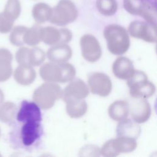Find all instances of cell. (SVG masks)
Segmentation results:
<instances>
[{"instance_id": "cell-28", "label": "cell", "mask_w": 157, "mask_h": 157, "mask_svg": "<svg viewBox=\"0 0 157 157\" xmlns=\"http://www.w3.org/2000/svg\"><path fill=\"white\" fill-rule=\"evenodd\" d=\"M45 58L44 51L39 47L29 48L28 59L29 64L31 66H38L42 64Z\"/></svg>"}, {"instance_id": "cell-21", "label": "cell", "mask_w": 157, "mask_h": 157, "mask_svg": "<svg viewBox=\"0 0 157 157\" xmlns=\"http://www.w3.org/2000/svg\"><path fill=\"white\" fill-rule=\"evenodd\" d=\"M137 15L146 21L156 25V9L155 4L149 0H142L138 9Z\"/></svg>"}, {"instance_id": "cell-19", "label": "cell", "mask_w": 157, "mask_h": 157, "mask_svg": "<svg viewBox=\"0 0 157 157\" xmlns=\"http://www.w3.org/2000/svg\"><path fill=\"white\" fill-rule=\"evenodd\" d=\"M13 56L9 50L0 48V82L8 80L12 74Z\"/></svg>"}, {"instance_id": "cell-30", "label": "cell", "mask_w": 157, "mask_h": 157, "mask_svg": "<svg viewBox=\"0 0 157 157\" xmlns=\"http://www.w3.org/2000/svg\"><path fill=\"white\" fill-rule=\"evenodd\" d=\"M14 20L9 18L2 12L0 13V33H7L10 31L13 26Z\"/></svg>"}, {"instance_id": "cell-5", "label": "cell", "mask_w": 157, "mask_h": 157, "mask_svg": "<svg viewBox=\"0 0 157 157\" xmlns=\"http://www.w3.org/2000/svg\"><path fill=\"white\" fill-rule=\"evenodd\" d=\"M146 74L141 71H135L133 75L128 79L130 95L134 98H148L155 92V85L148 80Z\"/></svg>"}, {"instance_id": "cell-16", "label": "cell", "mask_w": 157, "mask_h": 157, "mask_svg": "<svg viewBox=\"0 0 157 157\" xmlns=\"http://www.w3.org/2000/svg\"><path fill=\"white\" fill-rule=\"evenodd\" d=\"M64 101L66 104V112L70 117L78 118L86 113L88 105L84 99L67 98Z\"/></svg>"}, {"instance_id": "cell-31", "label": "cell", "mask_w": 157, "mask_h": 157, "mask_svg": "<svg viewBox=\"0 0 157 157\" xmlns=\"http://www.w3.org/2000/svg\"><path fill=\"white\" fill-rule=\"evenodd\" d=\"M29 51V48L25 47H21L17 50L15 54V58L19 64L30 66L28 59Z\"/></svg>"}, {"instance_id": "cell-20", "label": "cell", "mask_w": 157, "mask_h": 157, "mask_svg": "<svg viewBox=\"0 0 157 157\" xmlns=\"http://www.w3.org/2000/svg\"><path fill=\"white\" fill-rule=\"evenodd\" d=\"M116 132L117 136L130 137L136 139L140 133V128L135 121L126 119L120 121L117 126Z\"/></svg>"}, {"instance_id": "cell-22", "label": "cell", "mask_w": 157, "mask_h": 157, "mask_svg": "<svg viewBox=\"0 0 157 157\" xmlns=\"http://www.w3.org/2000/svg\"><path fill=\"white\" fill-rule=\"evenodd\" d=\"M112 140L113 146L118 155L121 153L131 152L137 147L136 140L132 137L117 136L116 139Z\"/></svg>"}, {"instance_id": "cell-6", "label": "cell", "mask_w": 157, "mask_h": 157, "mask_svg": "<svg viewBox=\"0 0 157 157\" xmlns=\"http://www.w3.org/2000/svg\"><path fill=\"white\" fill-rule=\"evenodd\" d=\"M128 32L133 37L140 39L151 43L156 42V25L146 21L134 20L132 21L129 25Z\"/></svg>"}, {"instance_id": "cell-18", "label": "cell", "mask_w": 157, "mask_h": 157, "mask_svg": "<svg viewBox=\"0 0 157 157\" xmlns=\"http://www.w3.org/2000/svg\"><path fill=\"white\" fill-rule=\"evenodd\" d=\"M110 117L115 121H121L127 119L129 107L128 102L123 100L116 101L111 104L108 109Z\"/></svg>"}, {"instance_id": "cell-14", "label": "cell", "mask_w": 157, "mask_h": 157, "mask_svg": "<svg viewBox=\"0 0 157 157\" xmlns=\"http://www.w3.org/2000/svg\"><path fill=\"white\" fill-rule=\"evenodd\" d=\"M40 122L24 123L21 130V137L25 145L29 146L33 144L40 137Z\"/></svg>"}, {"instance_id": "cell-9", "label": "cell", "mask_w": 157, "mask_h": 157, "mask_svg": "<svg viewBox=\"0 0 157 157\" xmlns=\"http://www.w3.org/2000/svg\"><path fill=\"white\" fill-rule=\"evenodd\" d=\"M83 57L88 62L94 63L101 56L102 50L97 39L91 34L83 35L80 41Z\"/></svg>"}, {"instance_id": "cell-2", "label": "cell", "mask_w": 157, "mask_h": 157, "mask_svg": "<svg viewBox=\"0 0 157 157\" xmlns=\"http://www.w3.org/2000/svg\"><path fill=\"white\" fill-rule=\"evenodd\" d=\"M104 36L109 50L113 55H120L126 53L130 45V39L127 30L123 26L111 24L105 26Z\"/></svg>"}, {"instance_id": "cell-24", "label": "cell", "mask_w": 157, "mask_h": 157, "mask_svg": "<svg viewBox=\"0 0 157 157\" xmlns=\"http://www.w3.org/2000/svg\"><path fill=\"white\" fill-rule=\"evenodd\" d=\"M41 29L39 25H34L27 28L24 34V42L29 46H35L41 41Z\"/></svg>"}, {"instance_id": "cell-17", "label": "cell", "mask_w": 157, "mask_h": 157, "mask_svg": "<svg viewBox=\"0 0 157 157\" xmlns=\"http://www.w3.org/2000/svg\"><path fill=\"white\" fill-rule=\"evenodd\" d=\"M13 77L18 83L28 85L34 81L36 73L33 66L20 64L15 70Z\"/></svg>"}, {"instance_id": "cell-27", "label": "cell", "mask_w": 157, "mask_h": 157, "mask_svg": "<svg viewBox=\"0 0 157 157\" xmlns=\"http://www.w3.org/2000/svg\"><path fill=\"white\" fill-rule=\"evenodd\" d=\"M21 10L20 0H7L2 12L7 17L15 21L20 15Z\"/></svg>"}, {"instance_id": "cell-10", "label": "cell", "mask_w": 157, "mask_h": 157, "mask_svg": "<svg viewBox=\"0 0 157 157\" xmlns=\"http://www.w3.org/2000/svg\"><path fill=\"white\" fill-rule=\"evenodd\" d=\"M129 107L131 117L137 123H143L150 117L151 106L144 98H133L129 104Z\"/></svg>"}, {"instance_id": "cell-11", "label": "cell", "mask_w": 157, "mask_h": 157, "mask_svg": "<svg viewBox=\"0 0 157 157\" xmlns=\"http://www.w3.org/2000/svg\"><path fill=\"white\" fill-rule=\"evenodd\" d=\"M17 120L22 123L41 122L42 114L40 107L34 102L22 101Z\"/></svg>"}, {"instance_id": "cell-33", "label": "cell", "mask_w": 157, "mask_h": 157, "mask_svg": "<svg viewBox=\"0 0 157 157\" xmlns=\"http://www.w3.org/2000/svg\"><path fill=\"white\" fill-rule=\"evenodd\" d=\"M1 128H0V136H1Z\"/></svg>"}, {"instance_id": "cell-23", "label": "cell", "mask_w": 157, "mask_h": 157, "mask_svg": "<svg viewBox=\"0 0 157 157\" xmlns=\"http://www.w3.org/2000/svg\"><path fill=\"white\" fill-rule=\"evenodd\" d=\"M52 12V8L45 2H39L34 5L32 9V15L34 20L42 24L49 21Z\"/></svg>"}, {"instance_id": "cell-4", "label": "cell", "mask_w": 157, "mask_h": 157, "mask_svg": "<svg viewBox=\"0 0 157 157\" xmlns=\"http://www.w3.org/2000/svg\"><path fill=\"white\" fill-rule=\"evenodd\" d=\"M78 10L71 0H59L52 8L49 21L57 26H65L74 22L78 17Z\"/></svg>"}, {"instance_id": "cell-12", "label": "cell", "mask_w": 157, "mask_h": 157, "mask_svg": "<svg viewBox=\"0 0 157 157\" xmlns=\"http://www.w3.org/2000/svg\"><path fill=\"white\" fill-rule=\"evenodd\" d=\"M89 94V90L85 83L79 78L73 79L62 91L61 98H67L84 99Z\"/></svg>"}, {"instance_id": "cell-3", "label": "cell", "mask_w": 157, "mask_h": 157, "mask_svg": "<svg viewBox=\"0 0 157 157\" xmlns=\"http://www.w3.org/2000/svg\"><path fill=\"white\" fill-rule=\"evenodd\" d=\"M62 91L60 86L56 83L46 82L36 89L33 99L40 108L47 110L52 108L58 99L61 98Z\"/></svg>"}, {"instance_id": "cell-26", "label": "cell", "mask_w": 157, "mask_h": 157, "mask_svg": "<svg viewBox=\"0 0 157 157\" xmlns=\"http://www.w3.org/2000/svg\"><path fill=\"white\" fill-rule=\"evenodd\" d=\"M17 112L16 105L10 101L5 102L0 105V121L10 123L15 118Z\"/></svg>"}, {"instance_id": "cell-29", "label": "cell", "mask_w": 157, "mask_h": 157, "mask_svg": "<svg viewBox=\"0 0 157 157\" xmlns=\"http://www.w3.org/2000/svg\"><path fill=\"white\" fill-rule=\"evenodd\" d=\"M25 26H17L14 27L10 34V41L12 44L15 46H21L24 42V34L27 29Z\"/></svg>"}, {"instance_id": "cell-8", "label": "cell", "mask_w": 157, "mask_h": 157, "mask_svg": "<svg viewBox=\"0 0 157 157\" xmlns=\"http://www.w3.org/2000/svg\"><path fill=\"white\" fill-rule=\"evenodd\" d=\"M88 84L93 94L102 97L108 96L112 88L109 77L102 72H94L90 75Z\"/></svg>"}, {"instance_id": "cell-15", "label": "cell", "mask_w": 157, "mask_h": 157, "mask_svg": "<svg viewBox=\"0 0 157 157\" xmlns=\"http://www.w3.org/2000/svg\"><path fill=\"white\" fill-rule=\"evenodd\" d=\"M72 55V49L66 44L54 45L47 52V56L49 60L57 63L67 62L71 58Z\"/></svg>"}, {"instance_id": "cell-7", "label": "cell", "mask_w": 157, "mask_h": 157, "mask_svg": "<svg viewBox=\"0 0 157 157\" xmlns=\"http://www.w3.org/2000/svg\"><path fill=\"white\" fill-rule=\"evenodd\" d=\"M72 37L71 31L67 28L58 29L54 26H46L41 29V40L47 45L67 44L71 40Z\"/></svg>"}, {"instance_id": "cell-25", "label": "cell", "mask_w": 157, "mask_h": 157, "mask_svg": "<svg viewBox=\"0 0 157 157\" xmlns=\"http://www.w3.org/2000/svg\"><path fill=\"white\" fill-rule=\"evenodd\" d=\"M96 6L99 12L106 17L113 15L118 9L116 0H96Z\"/></svg>"}, {"instance_id": "cell-1", "label": "cell", "mask_w": 157, "mask_h": 157, "mask_svg": "<svg viewBox=\"0 0 157 157\" xmlns=\"http://www.w3.org/2000/svg\"><path fill=\"white\" fill-rule=\"evenodd\" d=\"M75 69L67 62L57 63H46L39 70L41 78L45 82L55 83H66L73 80L75 76Z\"/></svg>"}, {"instance_id": "cell-32", "label": "cell", "mask_w": 157, "mask_h": 157, "mask_svg": "<svg viewBox=\"0 0 157 157\" xmlns=\"http://www.w3.org/2000/svg\"><path fill=\"white\" fill-rule=\"evenodd\" d=\"M4 93H3L2 91L0 89V105L2 103V102L4 101Z\"/></svg>"}, {"instance_id": "cell-13", "label": "cell", "mask_w": 157, "mask_h": 157, "mask_svg": "<svg viewBox=\"0 0 157 157\" xmlns=\"http://www.w3.org/2000/svg\"><path fill=\"white\" fill-rule=\"evenodd\" d=\"M135 71L132 62L124 56L117 58L112 65L113 73L120 79H129L133 75Z\"/></svg>"}]
</instances>
